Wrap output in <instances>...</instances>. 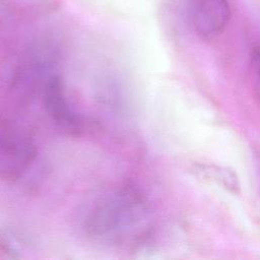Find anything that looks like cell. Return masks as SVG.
<instances>
[{"label": "cell", "instance_id": "1", "mask_svg": "<svg viewBox=\"0 0 260 260\" xmlns=\"http://www.w3.org/2000/svg\"><path fill=\"white\" fill-rule=\"evenodd\" d=\"M148 217V206L132 187H121L96 199L86 212L84 229L93 240L118 244L141 228Z\"/></svg>", "mask_w": 260, "mask_h": 260}, {"label": "cell", "instance_id": "2", "mask_svg": "<svg viewBox=\"0 0 260 260\" xmlns=\"http://www.w3.org/2000/svg\"><path fill=\"white\" fill-rule=\"evenodd\" d=\"M44 89L45 107L52 120L64 130L76 131L79 121L67 100L60 78L56 75L48 77Z\"/></svg>", "mask_w": 260, "mask_h": 260}, {"label": "cell", "instance_id": "3", "mask_svg": "<svg viewBox=\"0 0 260 260\" xmlns=\"http://www.w3.org/2000/svg\"><path fill=\"white\" fill-rule=\"evenodd\" d=\"M226 0H200L194 13V27L202 38H212L220 34L230 19Z\"/></svg>", "mask_w": 260, "mask_h": 260}, {"label": "cell", "instance_id": "4", "mask_svg": "<svg viewBox=\"0 0 260 260\" xmlns=\"http://www.w3.org/2000/svg\"><path fill=\"white\" fill-rule=\"evenodd\" d=\"M198 171L203 174L204 177H206L209 180H212L216 184L222 186L226 190L237 192L239 189V184L237 180V176L234 172L230 171L225 168H220L216 166H199Z\"/></svg>", "mask_w": 260, "mask_h": 260}, {"label": "cell", "instance_id": "5", "mask_svg": "<svg viewBox=\"0 0 260 260\" xmlns=\"http://www.w3.org/2000/svg\"><path fill=\"white\" fill-rule=\"evenodd\" d=\"M251 76L254 90L260 101V50H255L252 54Z\"/></svg>", "mask_w": 260, "mask_h": 260}]
</instances>
